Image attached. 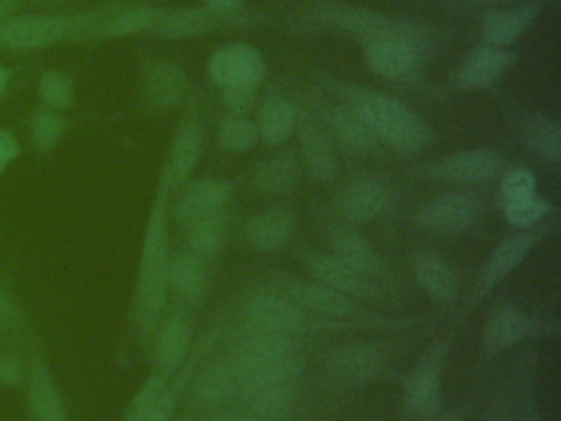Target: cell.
Wrapping results in <instances>:
<instances>
[{"instance_id": "obj_1", "label": "cell", "mask_w": 561, "mask_h": 421, "mask_svg": "<svg viewBox=\"0 0 561 421\" xmlns=\"http://www.w3.org/2000/svg\"><path fill=\"white\" fill-rule=\"evenodd\" d=\"M172 184L165 170L160 167L152 206L140 243L139 266L130 301V321L140 342L150 348L153 334L162 322L169 303V270L172 262L170 250V197Z\"/></svg>"}, {"instance_id": "obj_2", "label": "cell", "mask_w": 561, "mask_h": 421, "mask_svg": "<svg viewBox=\"0 0 561 421\" xmlns=\"http://www.w3.org/2000/svg\"><path fill=\"white\" fill-rule=\"evenodd\" d=\"M244 331L282 332L300 335L310 331H409L432 321V316H383L370 321H340L305 311L287 296L272 289H259L242 303Z\"/></svg>"}, {"instance_id": "obj_3", "label": "cell", "mask_w": 561, "mask_h": 421, "mask_svg": "<svg viewBox=\"0 0 561 421\" xmlns=\"http://www.w3.org/2000/svg\"><path fill=\"white\" fill-rule=\"evenodd\" d=\"M330 86L363 118L376 140L397 153H420L432 144V128L405 102L363 86L341 81Z\"/></svg>"}, {"instance_id": "obj_4", "label": "cell", "mask_w": 561, "mask_h": 421, "mask_svg": "<svg viewBox=\"0 0 561 421\" xmlns=\"http://www.w3.org/2000/svg\"><path fill=\"white\" fill-rule=\"evenodd\" d=\"M117 3L77 12L18 13L0 19V52L34 53L64 43L93 42L94 30Z\"/></svg>"}, {"instance_id": "obj_5", "label": "cell", "mask_w": 561, "mask_h": 421, "mask_svg": "<svg viewBox=\"0 0 561 421\" xmlns=\"http://www.w3.org/2000/svg\"><path fill=\"white\" fill-rule=\"evenodd\" d=\"M433 43L432 30L412 22L403 32L366 43L364 59L367 68L379 78L410 81L419 75Z\"/></svg>"}, {"instance_id": "obj_6", "label": "cell", "mask_w": 561, "mask_h": 421, "mask_svg": "<svg viewBox=\"0 0 561 421\" xmlns=\"http://www.w3.org/2000/svg\"><path fill=\"white\" fill-rule=\"evenodd\" d=\"M304 357L295 355L280 364L245 375L238 394L262 418L280 417L294 410L301 394Z\"/></svg>"}, {"instance_id": "obj_7", "label": "cell", "mask_w": 561, "mask_h": 421, "mask_svg": "<svg viewBox=\"0 0 561 421\" xmlns=\"http://www.w3.org/2000/svg\"><path fill=\"white\" fill-rule=\"evenodd\" d=\"M557 220H548V224L530 229H520L518 232L502 239L489 253L485 262L482 263L481 272L472 286L471 296L466 305V316L469 318L476 309L491 296V293L499 285L505 282L525 260L528 259L535 247L554 232Z\"/></svg>"}, {"instance_id": "obj_8", "label": "cell", "mask_w": 561, "mask_h": 421, "mask_svg": "<svg viewBox=\"0 0 561 421\" xmlns=\"http://www.w3.org/2000/svg\"><path fill=\"white\" fill-rule=\"evenodd\" d=\"M25 351V411L28 421H73L68 410L67 398L61 390L50 359L41 338L28 329L24 335Z\"/></svg>"}, {"instance_id": "obj_9", "label": "cell", "mask_w": 561, "mask_h": 421, "mask_svg": "<svg viewBox=\"0 0 561 421\" xmlns=\"http://www.w3.org/2000/svg\"><path fill=\"white\" fill-rule=\"evenodd\" d=\"M265 288L287 296L295 305L321 318L340 319V321H370L383 318L382 312L373 311L360 305L356 299L328 288L314 280L297 278V276L274 275Z\"/></svg>"}, {"instance_id": "obj_10", "label": "cell", "mask_w": 561, "mask_h": 421, "mask_svg": "<svg viewBox=\"0 0 561 421\" xmlns=\"http://www.w3.org/2000/svg\"><path fill=\"white\" fill-rule=\"evenodd\" d=\"M449 348L451 338L435 339L419 355L410 374L402 377L403 407L410 417L426 420L439 413Z\"/></svg>"}, {"instance_id": "obj_11", "label": "cell", "mask_w": 561, "mask_h": 421, "mask_svg": "<svg viewBox=\"0 0 561 421\" xmlns=\"http://www.w3.org/2000/svg\"><path fill=\"white\" fill-rule=\"evenodd\" d=\"M324 365L334 380L350 387L402 380L389 352L373 342H351L334 348L324 357Z\"/></svg>"}, {"instance_id": "obj_12", "label": "cell", "mask_w": 561, "mask_h": 421, "mask_svg": "<svg viewBox=\"0 0 561 421\" xmlns=\"http://www.w3.org/2000/svg\"><path fill=\"white\" fill-rule=\"evenodd\" d=\"M305 16L317 25L341 30L366 43L382 36L396 35L412 25L409 20L393 19L376 10L337 0H313Z\"/></svg>"}, {"instance_id": "obj_13", "label": "cell", "mask_w": 561, "mask_h": 421, "mask_svg": "<svg viewBox=\"0 0 561 421\" xmlns=\"http://www.w3.org/2000/svg\"><path fill=\"white\" fill-rule=\"evenodd\" d=\"M560 334V325L531 315L520 306L504 303L492 309L482 332V351L492 359L538 335Z\"/></svg>"}, {"instance_id": "obj_14", "label": "cell", "mask_w": 561, "mask_h": 421, "mask_svg": "<svg viewBox=\"0 0 561 421\" xmlns=\"http://www.w3.org/2000/svg\"><path fill=\"white\" fill-rule=\"evenodd\" d=\"M504 170V155L495 148H469L416 168V177L451 184H482Z\"/></svg>"}, {"instance_id": "obj_15", "label": "cell", "mask_w": 561, "mask_h": 421, "mask_svg": "<svg viewBox=\"0 0 561 421\" xmlns=\"http://www.w3.org/2000/svg\"><path fill=\"white\" fill-rule=\"evenodd\" d=\"M205 148V125L198 104L190 102L176 125L162 168L169 177L173 191L182 190L192 180Z\"/></svg>"}, {"instance_id": "obj_16", "label": "cell", "mask_w": 561, "mask_h": 421, "mask_svg": "<svg viewBox=\"0 0 561 421\" xmlns=\"http://www.w3.org/2000/svg\"><path fill=\"white\" fill-rule=\"evenodd\" d=\"M482 201L468 191L439 194L420 207L416 223L436 236H461L471 229L482 214Z\"/></svg>"}, {"instance_id": "obj_17", "label": "cell", "mask_w": 561, "mask_h": 421, "mask_svg": "<svg viewBox=\"0 0 561 421\" xmlns=\"http://www.w3.org/2000/svg\"><path fill=\"white\" fill-rule=\"evenodd\" d=\"M305 265L311 278L328 288L336 289L356 301L390 303L393 296L382 286L366 278L360 273L341 262L333 253H321L307 250L304 255Z\"/></svg>"}, {"instance_id": "obj_18", "label": "cell", "mask_w": 561, "mask_h": 421, "mask_svg": "<svg viewBox=\"0 0 561 421\" xmlns=\"http://www.w3.org/2000/svg\"><path fill=\"white\" fill-rule=\"evenodd\" d=\"M300 335L282 334V332L245 331L232 351L229 362L236 368L239 385L245 375L271 365L280 364L287 359L301 355Z\"/></svg>"}, {"instance_id": "obj_19", "label": "cell", "mask_w": 561, "mask_h": 421, "mask_svg": "<svg viewBox=\"0 0 561 421\" xmlns=\"http://www.w3.org/2000/svg\"><path fill=\"white\" fill-rule=\"evenodd\" d=\"M267 72L264 56L248 43H226L211 53L208 76L218 88H257Z\"/></svg>"}, {"instance_id": "obj_20", "label": "cell", "mask_w": 561, "mask_h": 421, "mask_svg": "<svg viewBox=\"0 0 561 421\" xmlns=\"http://www.w3.org/2000/svg\"><path fill=\"white\" fill-rule=\"evenodd\" d=\"M144 105L152 114H167L185 104L190 98V79L179 62L147 59L142 72Z\"/></svg>"}, {"instance_id": "obj_21", "label": "cell", "mask_w": 561, "mask_h": 421, "mask_svg": "<svg viewBox=\"0 0 561 421\" xmlns=\"http://www.w3.org/2000/svg\"><path fill=\"white\" fill-rule=\"evenodd\" d=\"M251 22V13L239 16H222L209 12L205 7H183L165 9L159 25L150 35L163 42H186L202 38L219 30L234 29Z\"/></svg>"}, {"instance_id": "obj_22", "label": "cell", "mask_w": 561, "mask_h": 421, "mask_svg": "<svg viewBox=\"0 0 561 421\" xmlns=\"http://www.w3.org/2000/svg\"><path fill=\"white\" fill-rule=\"evenodd\" d=\"M333 255L346 263L354 272L360 273L366 278L373 280L377 285L393 292L396 278L390 272L389 265L382 259L376 247L367 240L363 234L346 226H337L330 234Z\"/></svg>"}, {"instance_id": "obj_23", "label": "cell", "mask_w": 561, "mask_h": 421, "mask_svg": "<svg viewBox=\"0 0 561 421\" xmlns=\"http://www.w3.org/2000/svg\"><path fill=\"white\" fill-rule=\"evenodd\" d=\"M393 203L392 187L374 177L350 181L337 196V210L350 223L363 224L380 219Z\"/></svg>"}, {"instance_id": "obj_24", "label": "cell", "mask_w": 561, "mask_h": 421, "mask_svg": "<svg viewBox=\"0 0 561 421\" xmlns=\"http://www.w3.org/2000/svg\"><path fill=\"white\" fill-rule=\"evenodd\" d=\"M298 140H300L301 160L308 177L318 184H330L340 173L336 150L323 125L318 124L310 114L298 115Z\"/></svg>"}, {"instance_id": "obj_25", "label": "cell", "mask_w": 561, "mask_h": 421, "mask_svg": "<svg viewBox=\"0 0 561 421\" xmlns=\"http://www.w3.org/2000/svg\"><path fill=\"white\" fill-rule=\"evenodd\" d=\"M234 193V183L225 178H202L190 181L183 191L182 200L175 207V219L188 229L198 220L222 213Z\"/></svg>"}, {"instance_id": "obj_26", "label": "cell", "mask_w": 561, "mask_h": 421, "mask_svg": "<svg viewBox=\"0 0 561 421\" xmlns=\"http://www.w3.org/2000/svg\"><path fill=\"white\" fill-rule=\"evenodd\" d=\"M193 342L195 335L188 318L180 312L163 316L150 342L156 371L162 372L167 377H173L192 354Z\"/></svg>"}, {"instance_id": "obj_27", "label": "cell", "mask_w": 561, "mask_h": 421, "mask_svg": "<svg viewBox=\"0 0 561 421\" xmlns=\"http://www.w3.org/2000/svg\"><path fill=\"white\" fill-rule=\"evenodd\" d=\"M517 61L515 53L491 45L472 48L458 69V82L466 89H485L499 81Z\"/></svg>"}, {"instance_id": "obj_28", "label": "cell", "mask_w": 561, "mask_h": 421, "mask_svg": "<svg viewBox=\"0 0 561 421\" xmlns=\"http://www.w3.org/2000/svg\"><path fill=\"white\" fill-rule=\"evenodd\" d=\"M167 7L127 5L117 3L116 9L94 30L93 42L130 38L152 33L159 25Z\"/></svg>"}, {"instance_id": "obj_29", "label": "cell", "mask_w": 561, "mask_h": 421, "mask_svg": "<svg viewBox=\"0 0 561 421\" xmlns=\"http://www.w3.org/2000/svg\"><path fill=\"white\" fill-rule=\"evenodd\" d=\"M413 275L420 288L438 305L451 306L458 298V273L442 253L435 250L419 253L413 262Z\"/></svg>"}, {"instance_id": "obj_30", "label": "cell", "mask_w": 561, "mask_h": 421, "mask_svg": "<svg viewBox=\"0 0 561 421\" xmlns=\"http://www.w3.org/2000/svg\"><path fill=\"white\" fill-rule=\"evenodd\" d=\"M295 232L294 210L285 206L271 207L257 214L245 226V239L259 253H275L288 246Z\"/></svg>"}, {"instance_id": "obj_31", "label": "cell", "mask_w": 561, "mask_h": 421, "mask_svg": "<svg viewBox=\"0 0 561 421\" xmlns=\"http://www.w3.org/2000/svg\"><path fill=\"white\" fill-rule=\"evenodd\" d=\"M323 121L324 130L328 132L331 140L340 144L344 150L351 151V153L366 155L376 148V137L370 134L363 118L346 102L328 107Z\"/></svg>"}, {"instance_id": "obj_32", "label": "cell", "mask_w": 561, "mask_h": 421, "mask_svg": "<svg viewBox=\"0 0 561 421\" xmlns=\"http://www.w3.org/2000/svg\"><path fill=\"white\" fill-rule=\"evenodd\" d=\"M540 13L537 2H524L514 9L492 10L482 23V35L488 45L505 48L514 45L530 30Z\"/></svg>"}, {"instance_id": "obj_33", "label": "cell", "mask_w": 561, "mask_h": 421, "mask_svg": "<svg viewBox=\"0 0 561 421\" xmlns=\"http://www.w3.org/2000/svg\"><path fill=\"white\" fill-rule=\"evenodd\" d=\"M209 283H211V276H209L208 260L188 250L172 257L169 270L170 293H175L183 301L195 305L205 298Z\"/></svg>"}, {"instance_id": "obj_34", "label": "cell", "mask_w": 561, "mask_h": 421, "mask_svg": "<svg viewBox=\"0 0 561 421\" xmlns=\"http://www.w3.org/2000/svg\"><path fill=\"white\" fill-rule=\"evenodd\" d=\"M300 161L294 151L285 150L265 158L255 168L252 184L264 196H284L297 186Z\"/></svg>"}, {"instance_id": "obj_35", "label": "cell", "mask_w": 561, "mask_h": 421, "mask_svg": "<svg viewBox=\"0 0 561 421\" xmlns=\"http://www.w3.org/2000/svg\"><path fill=\"white\" fill-rule=\"evenodd\" d=\"M298 111L295 102L280 94L264 99L259 114V138L267 145H282L297 132Z\"/></svg>"}, {"instance_id": "obj_36", "label": "cell", "mask_w": 561, "mask_h": 421, "mask_svg": "<svg viewBox=\"0 0 561 421\" xmlns=\"http://www.w3.org/2000/svg\"><path fill=\"white\" fill-rule=\"evenodd\" d=\"M518 132L527 147L548 161H560L561 127L557 121L540 114L522 115Z\"/></svg>"}, {"instance_id": "obj_37", "label": "cell", "mask_w": 561, "mask_h": 421, "mask_svg": "<svg viewBox=\"0 0 561 421\" xmlns=\"http://www.w3.org/2000/svg\"><path fill=\"white\" fill-rule=\"evenodd\" d=\"M196 397L206 403H218L239 391V378L231 362H215L196 378Z\"/></svg>"}, {"instance_id": "obj_38", "label": "cell", "mask_w": 561, "mask_h": 421, "mask_svg": "<svg viewBox=\"0 0 561 421\" xmlns=\"http://www.w3.org/2000/svg\"><path fill=\"white\" fill-rule=\"evenodd\" d=\"M186 230H188V236H186L188 252L209 260L221 250L226 232H228V223H226L225 214L219 213L198 220Z\"/></svg>"}, {"instance_id": "obj_39", "label": "cell", "mask_w": 561, "mask_h": 421, "mask_svg": "<svg viewBox=\"0 0 561 421\" xmlns=\"http://www.w3.org/2000/svg\"><path fill=\"white\" fill-rule=\"evenodd\" d=\"M28 134L35 150L41 153H50L64 140L67 134V121L60 112L41 107L32 115Z\"/></svg>"}, {"instance_id": "obj_40", "label": "cell", "mask_w": 561, "mask_h": 421, "mask_svg": "<svg viewBox=\"0 0 561 421\" xmlns=\"http://www.w3.org/2000/svg\"><path fill=\"white\" fill-rule=\"evenodd\" d=\"M37 98L42 107L67 112L75 104V84L70 76L58 69H48L38 78Z\"/></svg>"}, {"instance_id": "obj_41", "label": "cell", "mask_w": 561, "mask_h": 421, "mask_svg": "<svg viewBox=\"0 0 561 421\" xmlns=\"http://www.w3.org/2000/svg\"><path fill=\"white\" fill-rule=\"evenodd\" d=\"M170 377L162 372L153 371L144 378L142 384L134 391L133 397L127 401L121 421H144L152 410L153 405L159 400L160 395L169 385Z\"/></svg>"}, {"instance_id": "obj_42", "label": "cell", "mask_w": 561, "mask_h": 421, "mask_svg": "<svg viewBox=\"0 0 561 421\" xmlns=\"http://www.w3.org/2000/svg\"><path fill=\"white\" fill-rule=\"evenodd\" d=\"M218 141L225 150L245 153L257 145V125L248 115L228 114L219 124Z\"/></svg>"}, {"instance_id": "obj_43", "label": "cell", "mask_w": 561, "mask_h": 421, "mask_svg": "<svg viewBox=\"0 0 561 421\" xmlns=\"http://www.w3.org/2000/svg\"><path fill=\"white\" fill-rule=\"evenodd\" d=\"M31 329L24 306L19 299L14 286L8 278H0V338L2 335H22Z\"/></svg>"}, {"instance_id": "obj_44", "label": "cell", "mask_w": 561, "mask_h": 421, "mask_svg": "<svg viewBox=\"0 0 561 421\" xmlns=\"http://www.w3.org/2000/svg\"><path fill=\"white\" fill-rule=\"evenodd\" d=\"M504 219L518 229H530L538 226L553 213V204L545 197L534 194L527 200L517 201V203L507 204L502 207Z\"/></svg>"}, {"instance_id": "obj_45", "label": "cell", "mask_w": 561, "mask_h": 421, "mask_svg": "<svg viewBox=\"0 0 561 421\" xmlns=\"http://www.w3.org/2000/svg\"><path fill=\"white\" fill-rule=\"evenodd\" d=\"M537 194V178L528 168H514L502 178L499 186V204L502 207Z\"/></svg>"}, {"instance_id": "obj_46", "label": "cell", "mask_w": 561, "mask_h": 421, "mask_svg": "<svg viewBox=\"0 0 561 421\" xmlns=\"http://www.w3.org/2000/svg\"><path fill=\"white\" fill-rule=\"evenodd\" d=\"M25 374V354L14 349L0 351V388L24 387Z\"/></svg>"}, {"instance_id": "obj_47", "label": "cell", "mask_w": 561, "mask_h": 421, "mask_svg": "<svg viewBox=\"0 0 561 421\" xmlns=\"http://www.w3.org/2000/svg\"><path fill=\"white\" fill-rule=\"evenodd\" d=\"M257 88H232L222 91V102H225L228 114L248 115V112L254 107L257 99Z\"/></svg>"}, {"instance_id": "obj_48", "label": "cell", "mask_w": 561, "mask_h": 421, "mask_svg": "<svg viewBox=\"0 0 561 421\" xmlns=\"http://www.w3.org/2000/svg\"><path fill=\"white\" fill-rule=\"evenodd\" d=\"M515 421H543L541 417L540 405H538L537 394H535L534 378L528 375L524 380V387L520 390V400L517 405Z\"/></svg>"}, {"instance_id": "obj_49", "label": "cell", "mask_w": 561, "mask_h": 421, "mask_svg": "<svg viewBox=\"0 0 561 421\" xmlns=\"http://www.w3.org/2000/svg\"><path fill=\"white\" fill-rule=\"evenodd\" d=\"M22 155L21 141L11 128L0 127V177L18 161Z\"/></svg>"}, {"instance_id": "obj_50", "label": "cell", "mask_w": 561, "mask_h": 421, "mask_svg": "<svg viewBox=\"0 0 561 421\" xmlns=\"http://www.w3.org/2000/svg\"><path fill=\"white\" fill-rule=\"evenodd\" d=\"M203 7L222 16H239L248 13L245 0H203Z\"/></svg>"}, {"instance_id": "obj_51", "label": "cell", "mask_w": 561, "mask_h": 421, "mask_svg": "<svg viewBox=\"0 0 561 421\" xmlns=\"http://www.w3.org/2000/svg\"><path fill=\"white\" fill-rule=\"evenodd\" d=\"M479 421H515V414L508 410L507 405L497 401V403L492 405V407L482 414Z\"/></svg>"}, {"instance_id": "obj_52", "label": "cell", "mask_w": 561, "mask_h": 421, "mask_svg": "<svg viewBox=\"0 0 561 421\" xmlns=\"http://www.w3.org/2000/svg\"><path fill=\"white\" fill-rule=\"evenodd\" d=\"M24 9V0H0V19L18 15Z\"/></svg>"}, {"instance_id": "obj_53", "label": "cell", "mask_w": 561, "mask_h": 421, "mask_svg": "<svg viewBox=\"0 0 561 421\" xmlns=\"http://www.w3.org/2000/svg\"><path fill=\"white\" fill-rule=\"evenodd\" d=\"M423 421H466V408H456V410L446 411L443 414L438 413Z\"/></svg>"}, {"instance_id": "obj_54", "label": "cell", "mask_w": 561, "mask_h": 421, "mask_svg": "<svg viewBox=\"0 0 561 421\" xmlns=\"http://www.w3.org/2000/svg\"><path fill=\"white\" fill-rule=\"evenodd\" d=\"M9 86H11V71L0 62V99L4 98Z\"/></svg>"}, {"instance_id": "obj_55", "label": "cell", "mask_w": 561, "mask_h": 421, "mask_svg": "<svg viewBox=\"0 0 561 421\" xmlns=\"http://www.w3.org/2000/svg\"><path fill=\"white\" fill-rule=\"evenodd\" d=\"M218 421H275L271 420V418H262V417H228L221 418Z\"/></svg>"}]
</instances>
